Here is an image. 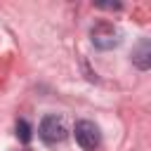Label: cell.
<instances>
[{"instance_id":"cell-3","label":"cell","mask_w":151,"mask_h":151,"mask_svg":"<svg viewBox=\"0 0 151 151\" xmlns=\"http://www.w3.org/2000/svg\"><path fill=\"white\" fill-rule=\"evenodd\" d=\"M73 132H76V142L85 151H94L99 146V142H101V132L92 120H78Z\"/></svg>"},{"instance_id":"cell-6","label":"cell","mask_w":151,"mask_h":151,"mask_svg":"<svg viewBox=\"0 0 151 151\" xmlns=\"http://www.w3.org/2000/svg\"><path fill=\"white\" fill-rule=\"evenodd\" d=\"M99 9H120V2H97Z\"/></svg>"},{"instance_id":"cell-2","label":"cell","mask_w":151,"mask_h":151,"mask_svg":"<svg viewBox=\"0 0 151 151\" xmlns=\"http://www.w3.org/2000/svg\"><path fill=\"white\" fill-rule=\"evenodd\" d=\"M38 134H40V139H42V142H47V144L64 142V139H66V127H64V120H61L59 116H54V113L45 116V118L40 120Z\"/></svg>"},{"instance_id":"cell-1","label":"cell","mask_w":151,"mask_h":151,"mask_svg":"<svg viewBox=\"0 0 151 151\" xmlns=\"http://www.w3.org/2000/svg\"><path fill=\"white\" fill-rule=\"evenodd\" d=\"M90 40L97 50H113L120 45V31L111 21H97L90 28Z\"/></svg>"},{"instance_id":"cell-5","label":"cell","mask_w":151,"mask_h":151,"mask_svg":"<svg viewBox=\"0 0 151 151\" xmlns=\"http://www.w3.org/2000/svg\"><path fill=\"white\" fill-rule=\"evenodd\" d=\"M17 137H19L24 144L31 142V125H28L26 120H19V123H17Z\"/></svg>"},{"instance_id":"cell-4","label":"cell","mask_w":151,"mask_h":151,"mask_svg":"<svg viewBox=\"0 0 151 151\" xmlns=\"http://www.w3.org/2000/svg\"><path fill=\"white\" fill-rule=\"evenodd\" d=\"M132 64L139 71H149L151 68V42H149V38H142L137 42V47L132 50Z\"/></svg>"}]
</instances>
